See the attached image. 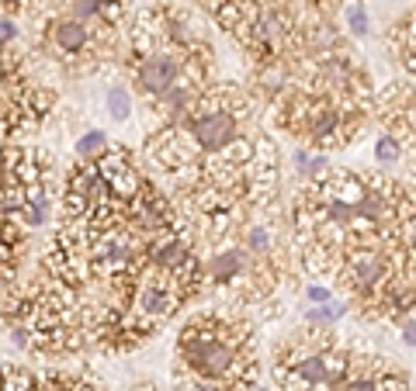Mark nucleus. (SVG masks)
I'll list each match as a JSON object with an SVG mask.
<instances>
[{"mask_svg":"<svg viewBox=\"0 0 416 391\" xmlns=\"http://www.w3.org/2000/svg\"><path fill=\"white\" fill-rule=\"evenodd\" d=\"M177 367L194 381L226 384L229 391H246L257 384L253 329L250 322L226 312H201L187 319L177 336Z\"/></svg>","mask_w":416,"mask_h":391,"instance_id":"f257e3e1","label":"nucleus"},{"mask_svg":"<svg viewBox=\"0 0 416 391\" xmlns=\"http://www.w3.org/2000/svg\"><path fill=\"white\" fill-rule=\"evenodd\" d=\"M45 38H49V45L56 49L60 55H66V59H83V55H101V49H97V31H94V25H87V21H77V18H70V14H52L49 21H45ZM108 45V42H104Z\"/></svg>","mask_w":416,"mask_h":391,"instance_id":"f03ea898","label":"nucleus"},{"mask_svg":"<svg viewBox=\"0 0 416 391\" xmlns=\"http://www.w3.org/2000/svg\"><path fill=\"white\" fill-rule=\"evenodd\" d=\"M305 298H309L312 305H330V301H333V291H330V288H320V284H312V288L305 291Z\"/></svg>","mask_w":416,"mask_h":391,"instance_id":"9d476101","label":"nucleus"},{"mask_svg":"<svg viewBox=\"0 0 416 391\" xmlns=\"http://www.w3.org/2000/svg\"><path fill=\"white\" fill-rule=\"evenodd\" d=\"M21 221H25V226H45V221H49V198L28 201L25 211H21Z\"/></svg>","mask_w":416,"mask_h":391,"instance_id":"6e6552de","label":"nucleus"},{"mask_svg":"<svg viewBox=\"0 0 416 391\" xmlns=\"http://www.w3.org/2000/svg\"><path fill=\"white\" fill-rule=\"evenodd\" d=\"M343 21H347V31H350L354 38H364V35H368V28H372V21H368V11H364L361 4H350V8H343Z\"/></svg>","mask_w":416,"mask_h":391,"instance_id":"0eeeda50","label":"nucleus"},{"mask_svg":"<svg viewBox=\"0 0 416 391\" xmlns=\"http://www.w3.org/2000/svg\"><path fill=\"white\" fill-rule=\"evenodd\" d=\"M402 152H406V146H402V139H395L392 132H385L382 139H375V159H378L382 166H395V163L402 159Z\"/></svg>","mask_w":416,"mask_h":391,"instance_id":"39448f33","label":"nucleus"},{"mask_svg":"<svg viewBox=\"0 0 416 391\" xmlns=\"http://www.w3.org/2000/svg\"><path fill=\"white\" fill-rule=\"evenodd\" d=\"M399 336H402L406 347H416V319H413V315L399 319Z\"/></svg>","mask_w":416,"mask_h":391,"instance_id":"1a4fd4ad","label":"nucleus"},{"mask_svg":"<svg viewBox=\"0 0 416 391\" xmlns=\"http://www.w3.org/2000/svg\"><path fill=\"white\" fill-rule=\"evenodd\" d=\"M104 104H108V115H112L115 122H129V115H132V94H129V87H122V83L108 87V97H104Z\"/></svg>","mask_w":416,"mask_h":391,"instance_id":"20e7f679","label":"nucleus"},{"mask_svg":"<svg viewBox=\"0 0 416 391\" xmlns=\"http://www.w3.org/2000/svg\"><path fill=\"white\" fill-rule=\"evenodd\" d=\"M104 149H108V135H104L101 129L97 132H83L77 139V156L87 159V163H94L97 156H104Z\"/></svg>","mask_w":416,"mask_h":391,"instance_id":"423d86ee","label":"nucleus"},{"mask_svg":"<svg viewBox=\"0 0 416 391\" xmlns=\"http://www.w3.org/2000/svg\"><path fill=\"white\" fill-rule=\"evenodd\" d=\"M0 35H4V49H11V42L18 38V21L11 14H4V31H0Z\"/></svg>","mask_w":416,"mask_h":391,"instance_id":"9b49d317","label":"nucleus"},{"mask_svg":"<svg viewBox=\"0 0 416 391\" xmlns=\"http://www.w3.org/2000/svg\"><path fill=\"white\" fill-rule=\"evenodd\" d=\"M291 163H295V170H298V177H305V180H320L323 174H326V152H309V149H295L291 152Z\"/></svg>","mask_w":416,"mask_h":391,"instance_id":"7ed1b4c3","label":"nucleus"}]
</instances>
